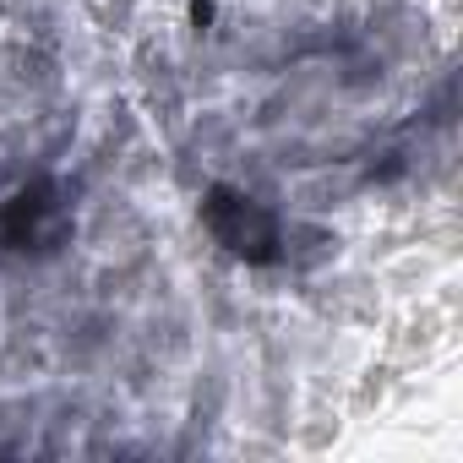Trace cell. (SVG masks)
<instances>
[{
  "mask_svg": "<svg viewBox=\"0 0 463 463\" xmlns=\"http://www.w3.org/2000/svg\"><path fill=\"white\" fill-rule=\"evenodd\" d=\"M207 229H213L218 246H229L246 262H273L279 257V218L262 202L241 196V191H213L207 196Z\"/></svg>",
  "mask_w": 463,
  "mask_h": 463,
  "instance_id": "obj_1",
  "label": "cell"
}]
</instances>
